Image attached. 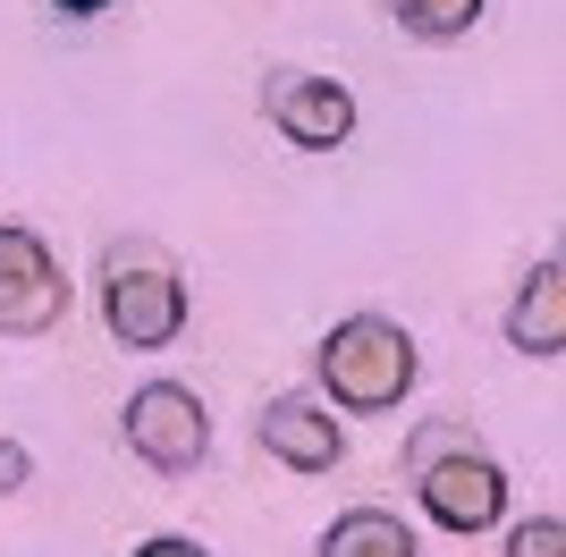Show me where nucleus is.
I'll return each mask as SVG.
<instances>
[{
	"label": "nucleus",
	"instance_id": "12",
	"mask_svg": "<svg viewBox=\"0 0 566 557\" xmlns=\"http://www.w3.org/2000/svg\"><path fill=\"white\" fill-rule=\"evenodd\" d=\"M25 473H34V456L18 440H0V490H25Z\"/></svg>",
	"mask_w": 566,
	"mask_h": 557
},
{
	"label": "nucleus",
	"instance_id": "9",
	"mask_svg": "<svg viewBox=\"0 0 566 557\" xmlns=\"http://www.w3.org/2000/svg\"><path fill=\"white\" fill-rule=\"evenodd\" d=\"M322 557H415V533H406L389 507H347L322 533Z\"/></svg>",
	"mask_w": 566,
	"mask_h": 557
},
{
	"label": "nucleus",
	"instance_id": "1",
	"mask_svg": "<svg viewBox=\"0 0 566 557\" xmlns=\"http://www.w3.org/2000/svg\"><path fill=\"white\" fill-rule=\"evenodd\" d=\"M406 464H415V490H423L431 524H449V533H491L499 515H507V473L473 448L465 422H423L415 448H406Z\"/></svg>",
	"mask_w": 566,
	"mask_h": 557
},
{
	"label": "nucleus",
	"instance_id": "7",
	"mask_svg": "<svg viewBox=\"0 0 566 557\" xmlns=\"http://www.w3.org/2000/svg\"><path fill=\"white\" fill-rule=\"evenodd\" d=\"M254 440H262V456L296 464V473H331L338 448H347L322 397H271V406L254 414Z\"/></svg>",
	"mask_w": 566,
	"mask_h": 557
},
{
	"label": "nucleus",
	"instance_id": "10",
	"mask_svg": "<svg viewBox=\"0 0 566 557\" xmlns=\"http://www.w3.org/2000/svg\"><path fill=\"white\" fill-rule=\"evenodd\" d=\"M380 9H389L415 43H457V34H473V25H482V9H491V0H380Z\"/></svg>",
	"mask_w": 566,
	"mask_h": 557
},
{
	"label": "nucleus",
	"instance_id": "8",
	"mask_svg": "<svg viewBox=\"0 0 566 557\" xmlns=\"http://www.w3.org/2000/svg\"><path fill=\"white\" fill-rule=\"evenodd\" d=\"M507 347L566 355V271L558 262H542V271L516 287V304H507Z\"/></svg>",
	"mask_w": 566,
	"mask_h": 557
},
{
	"label": "nucleus",
	"instance_id": "2",
	"mask_svg": "<svg viewBox=\"0 0 566 557\" xmlns=\"http://www.w3.org/2000/svg\"><path fill=\"white\" fill-rule=\"evenodd\" d=\"M415 338H406L398 322H380V313H355V322H338L331 338H322V389H331V406H347V414H389L406 389H415Z\"/></svg>",
	"mask_w": 566,
	"mask_h": 557
},
{
	"label": "nucleus",
	"instance_id": "5",
	"mask_svg": "<svg viewBox=\"0 0 566 557\" xmlns=\"http://www.w3.org/2000/svg\"><path fill=\"white\" fill-rule=\"evenodd\" d=\"M69 322V278L51 262L34 229H0V329L9 338H43Z\"/></svg>",
	"mask_w": 566,
	"mask_h": 557
},
{
	"label": "nucleus",
	"instance_id": "11",
	"mask_svg": "<svg viewBox=\"0 0 566 557\" xmlns=\"http://www.w3.org/2000/svg\"><path fill=\"white\" fill-rule=\"evenodd\" d=\"M507 557H566V524H558V515H533V524H516Z\"/></svg>",
	"mask_w": 566,
	"mask_h": 557
},
{
	"label": "nucleus",
	"instance_id": "6",
	"mask_svg": "<svg viewBox=\"0 0 566 557\" xmlns=\"http://www.w3.org/2000/svg\"><path fill=\"white\" fill-rule=\"evenodd\" d=\"M262 118H271L287 144H305V153H331V144H347V136H355V93L338 85V76L280 69V76H262Z\"/></svg>",
	"mask_w": 566,
	"mask_h": 557
},
{
	"label": "nucleus",
	"instance_id": "3",
	"mask_svg": "<svg viewBox=\"0 0 566 557\" xmlns=\"http://www.w3.org/2000/svg\"><path fill=\"white\" fill-rule=\"evenodd\" d=\"M102 322H111L118 347H136V355L169 347L187 329V278H178V262L161 245H118L102 262Z\"/></svg>",
	"mask_w": 566,
	"mask_h": 557
},
{
	"label": "nucleus",
	"instance_id": "4",
	"mask_svg": "<svg viewBox=\"0 0 566 557\" xmlns=\"http://www.w3.org/2000/svg\"><path fill=\"white\" fill-rule=\"evenodd\" d=\"M127 448H136L153 473H195L203 448H212V414H203V397L178 389V380H144L127 397Z\"/></svg>",
	"mask_w": 566,
	"mask_h": 557
},
{
	"label": "nucleus",
	"instance_id": "13",
	"mask_svg": "<svg viewBox=\"0 0 566 557\" xmlns=\"http://www.w3.org/2000/svg\"><path fill=\"white\" fill-rule=\"evenodd\" d=\"M136 557H212V549H203V540H187V533H161V540H144Z\"/></svg>",
	"mask_w": 566,
	"mask_h": 557
},
{
	"label": "nucleus",
	"instance_id": "14",
	"mask_svg": "<svg viewBox=\"0 0 566 557\" xmlns=\"http://www.w3.org/2000/svg\"><path fill=\"white\" fill-rule=\"evenodd\" d=\"M51 9H60V18H102L111 0H51Z\"/></svg>",
	"mask_w": 566,
	"mask_h": 557
}]
</instances>
